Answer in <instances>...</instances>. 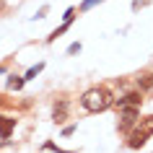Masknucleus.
<instances>
[{
  "label": "nucleus",
  "mask_w": 153,
  "mask_h": 153,
  "mask_svg": "<svg viewBox=\"0 0 153 153\" xmlns=\"http://www.w3.org/2000/svg\"><path fill=\"white\" fill-rule=\"evenodd\" d=\"M112 104H114V96H112V91L106 88V86H94V88L83 91V96H81V106L91 114L106 112Z\"/></svg>",
  "instance_id": "obj_1"
},
{
  "label": "nucleus",
  "mask_w": 153,
  "mask_h": 153,
  "mask_svg": "<svg viewBox=\"0 0 153 153\" xmlns=\"http://www.w3.org/2000/svg\"><path fill=\"white\" fill-rule=\"evenodd\" d=\"M153 135V114L151 117H143L140 122H135L132 127H130V135H127V148L137 151V148H143L145 140Z\"/></svg>",
  "instance_id": "obj_2"
},
{
  "label": "nucleus",
  "mask_w": 153,
  "mask_h": 153,
  "mask_svg": "<svg viewBox=\"0 0 153 153\" xmlns=\"http://www.w3.org/2000/svg\"><path fill=\"white\" fill-rule=\"evenodd\" d=\"M140 117V106H122V122H120V132H130V127L137 122Z\"/></svg>",
  "instance_id": "obj_3"
},
{
  "label": "nucleus",
  "mask_w": 153,
  "mask_h": 153,
  "mask_svg": "<svg viewBox=\"0 0 153 153\" xmlns=\"http://www.w3.org/2000/svg\"><path fill=\"white\" fill-rule=\"evenodd\" d=\"M114 104L120 106V109H122V106H140V104H143V96L132 91V94H125L122 99H114Z\"/></svg>",
  "instance_id": "obj_4"
},
{
  "label": "nucleus",
  "mask_w": 153,
  "mask_h": 153,
  "mask_svg": "<svg viewBox=\"0 0 153 153\" xmlns=\"http://www.w3.org/2000/svg\"><path fill=\"white\" fill-rule=\"evenodd\" d=\"M13 130H16V120H13V117H5V114H0V137H10Z\"/></svg>",
  "instance_id": "obj_5"
},
{
  "label": "nucleus",
  "mask_w": 153,
  "mask_h": 153,
  "mask_svg": "<svg viewBox=\"0 0 153 153\" xmlns=\"http://www.w3.org/2000/svg\"><path fill=\"white\" fill-rule=\"evenodd\" d=\"M135 83H137V88H153V73H143V75H137L135 78Z\"/></svg>",
  "instance_id": "obj_6"
},
{
  "label": "nucleus",
  "mask_w": 153,
  "mask_h": 153,
  "mask_svg": "<svg viewBox=\"0 0 153 153\" xmlns=\"http://www.w3.org/2000/svg\"><path fill=\"white\" fill-rule=\"evenodd\" d=\"M65 114H68V101H60V104H55V122H62Z\"/></svg>",
  "instance_id": "obj_7"
},
{
  "label": "nucleus",
  "mask_w": 153,
  "mask_h": 153,
  "mask_svg": "<svg viewBox=\"0 0 153 153\" xmlns=\"http://www.w3.org/2000/svg\"><path fill=\"white\" fill-rule=\"evenodd\" d=\"M21 86H24V78H18V75L8 78V88H21Z\"/></svg>",
  "instance_id": "obj_8"
},
{
  "label": "nucleus",
  "mask_w": 153,
  "mask_h": 153,
  "mask_svg": "<svg viewBox=\"0 0 153 153\" xmlns=\"http://www.w3.org/2000/svg\"><path fill=\"white\" fill-rule=\"evenodd\" d=\"M42 68H44V65H42V62H39V65H34L31 70L26 73V78H24V81H29V78H34V75H36V73H39V70H42Z\"/></svg>",
  "instance_id": "obj_9"
},
{
  "label": "nucleus",
  "mask_w": 153,
  "mask_h": 153,
  "mask_svg": "<svg viewBox=\"0 0 153 153\" xmlns=\"http://www.w3.org/2000/svg\"><path fill=\"white\" fill-rule=\"evenodd\" d=\"M68 52H70V55H75V52H81V44H70V47H68Z\"/></svg>",
  "instance_id": "obj_10"
},
{
  "label": "nucleus",
  "mask_w": 153,
  "mask_h": 153,
  "mask_svg": "<svg viewBox=\"0 0 153 153\" xmlns=\"http://www.w3.org/2000/svg\"><path fill=\"white\" fill-rule=\"evenodd\" d=\"M94 3H96V0H86V3H83V8H91Z\"/></svg>",
  "instance_id": "obj_11"
}]
</instances>
